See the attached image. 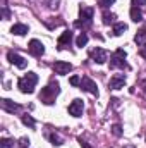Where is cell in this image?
Masks as SVG:
<instances>
[{"label":"cell","instance_id":"cell-1","mask_svg":"<svg viewBox=\"0 0 146 148\" xmlns=\"http://www.w3.org/2000/svg\"><path fill=\"white\" fill-rule=\"evenodd\" d=\"M60 93V84L57 83V81H52L48 86H45L43 90H41V93H40V100L43 102V103H46V105H52L53 102H55V97Z\"/></svg>","mask_w":146,"mask_h":148},{"label":"cell","instance_id":"cell-2","mask_svg":"<svg viewBox=\"0 0 146 148\" xmlns=\"http://www.w3.org/2000/svg\"><path fill=\"white\" fill-rule=\"evenodd\" d=\"M38 83V74L36 73H28L26 76H23L19 81H17V86L23 93H33L35 91V86Z\"/></svg>","mask_w":146,"mask_h":148},{"label":"cell","instance_id":"cell-3","mask_svg":"<svg viewBox=\"0 0 146 148\" xmlns=\"http://www.w3.org/2000/svg\"><path fill=\"white\" fill-rule=\"evenodd\" d=\"M126 57H127L126 50L117 48V50L110 55V67H112V69H127L129 66L126 64Z\"/></svg>","mask_w":146,"mask_h":148},{"label":"cell","instance_id":"cell-4","mask_svg":"<svg viewBox=\"0 0 146 148\" xmlns=\"http://www.w3.org/2000/svg\"><path fill=\"white\" fill-rule=\"evenodd\" d=\"M93 14H95L93 7H81L79 9V19L81 21H77L76 26H89L91 19H93Z\"/></svg>","mask_w":146,"mask_h":148},{"label":"cell","instance_id":"cell-5","mask_svg":"<svg viewBox=\"0 0 146 148\" xmlns=\"http://www.w3.org/2000/svg\"><path fill=\"white\" fill-rule=\"evenodd\" d=\"M81 90H84V91H88V93H91V95H95V97H98V88H96V83L91 79V77H88V76H83L81 77Z\"/></svg>","mask_w":146,"mask_h":148},{"label":"cell","instance_id":"cell-6","mask_svg":"<svg viewBox=\"0 0 146 148\" xmlns=\"http://www.w3.org/2000/svg\"><path fill=\"white\" fill-rule=\"evenodd\" d=\"M89 55H91V59H93L96 64H105V62H107V59H108V53H107V50H103V48H100V47L93 48Z\"/></svg>","mask_w":146,"mask_h":148},{"label":"cell","instance_id":"cell-7","mask_svg":"<svg viewBox=\"0 0 146 148\" xmlns=\"http://www.w3.org/2000/svg\"><path fill=\"white\" fill-rule=\"evenodd\" d=\"M28 48H29V53L35 55V57H41L45 53V47H43V43L40 40H31L29 45H28Z\"/></svg>","mask_w":146,"mask_h":148},{"label":"cell","instance_id":"cell-8","mask_svg":"<svg viewBox=\"0 0 146 148\" xmlns=\"http://www.w3.org/2000/svg\"><path fill=\"white\" fill-rule=\"evenodd\" d=\"M7 59H9V62H10V64L17 66L19 69H26V66H28V60H26L24 57H21V55L14 53V52H9V53H7Z\"/></svg>","mask_w":146,"mask_h":148},{"label":"cell","instance_id":"cell-9","mask_svg":"<svg viewBox=\"0 0 146 148\" xmlns=\"http://www.w3.org/2000/svg\"><path fill=\"white\" fill-rule=\"evenodd\" d=\"M124 84H126V76L124 74H115V76L110 77L108 88L110 90H120V88H124Z\"/></svg>","mask_w":146,"mask_h":148},{"label":"cell","instance_id":"cell-10","mask_svg":"<svg viewBox=\"0 0 146 148\" xmlns=\"http://www.w3.org/2000/svg\"><path fill=\"white\" fill-rule=\"evenodd\" d=\"M53 71L57 74H69L72 71V66L69 64V62H64V60H57V62H53Z\"/></svg>","mask_w":146,"mask_h":148},{"label":"cell","instance_id":"cell-11","mask_svg":"<svg viewBox=\"0 0 146 148\" xmlns=\"http://www.w3.org/2000/svg\"><path fill=\"white\" fill-rule=\"evenodd\" d=\"M83 109H84L83 100L76 98L72 103L69 105V114H71V115H74V117H81V115H83Z\"/></svg>","mask_w":146,"mask_h":148},{"label":"cell","instance_id":"cell-12","mask_svg":"<svg viewBox=\"0 0 146 148\" xmlns=\"http://www.w3.org/2000/svg\"><path fill=\"white\" fill-rule=\"evenodd\" d=\"M72 38H74V35H72V31H64L60 36H59V48H65V47H69L71 45V41H72Z\"/></svg>","mask_w":146,"mask_h":148},{"label":"cell","instance_id":"cell-13","mask_svg":"<svg viewBox=\"0 0 146 148\" xmlns=\"http://www.w3.org/2000/svg\"><path fill=\"white\" fill-rule=\"evenodd\" d=\"M0 107H2L3 110L10 112V114L19 112V105H17V103H14L12 100H7V98H2V100H0Z\"/></svg>","mask_w":146,"mask_h":148},{"label":"cell","instance_id":"cell-14","mask_svg":"<svg viewBox=\"0 0 146 148\" xmlns=\"http://www.w3.org/2000/svg\"><path fill=\"white\" fill-rule=\"evenodd\" d=\"M28 31H29V28H28L26 24H21V23L14 24V26L10 28V33H12V35H17V36H24Z\"/></svg>","mask_w":146,"mask_h":148},{"label":"cell","instance_id":"cell-15","mask_svg":"<svg viewBox=\"0 0 146 148\" xmlns=\"http://www.w3.org/2000/svg\"><path fill=\"white\" fill-rule=\"evenodd\" d=\"M131 19L134 23H141L143 21V12L139 10V7H131Z\"/></svg>","mask_w":146,"mask_h":148},{"label":"cell","instance_id":"cell-16","mask_svg":"<svg viewBox=\"0 0 146 148\" xmlns=\"http://www.w3.org/2000/svg\"><path fill=\"white\" fill-rule=\"evenodd\" d=\"M126 29H127V24H126V23H115V24H113V35H115V36H120Z\"/></svg>","mask_w":146,"mask_h":148},{"label":"cell","instance_id":"cell-17","mask_svg":"<svg viewBox=\"0 0 146 148\" xmlns=\"http://www.w3.org/2000/svg\"><path fill=\"white\" fill-rule=\"evenodd\" d=\"M134 41H136L139 47L146 45V31H145V29H141V31H138V33H136V36H134Z\"/></svg>","mask_w":146,"mask_h":148},{"label":"cell","instance_id":"cell-18","mask_svg":"<svg viewBox=\"0 0 146 148\" xmlns=\"http://www.w3.org/2000/svg\"><path fill=\"white\" fill-rule=\"evenodd\" d=\"M103 24H105V26L115 24V14H112V12H103Z\"/></svg>","mask_w":146,"mask_h":148},{"label":"cell","instance_id":"cell-19","mask_svg":"<svg viewBox=\"0 0 146 148\" xmlns=\"http://www.w3.org/2000/svg\"><path fill=\"white\" fill-rule=\"evenodd\" d=\"M21 119H23V124H24V126H28V127H35V126H36L35 119H33L31 115H28V114H24Z\"/></svg>","mask_w":146,"mask_h":148},{"label":"cell","instance_id":"cell-20","mask_svg":"<svg viewBox=\"0 0 146 148\" xmlns=\"http://www.w3.org/2000/svg\"><path fill=\"white\" fill-rule=\"evenodd\" d=\"M88 40H89V38H88V35H86V33H81V35L77 36V40H76V45L83 48V47H84V45L88 43Z\"/></svg>","mask_w":146,"mask_h":148},{"label":"cell","instance_id":"cell-21","mask_svg":"<svg viewBox=\"0 0 146 148\" xmlns=\"http://www.w3.org/2000/svg\"><path fill=\"white\" fill-rule=\"evenodd\" d=\"M14 147V140L10 138H2L0 140V148H12Z\"/></svg>","mask_w":146,"mask_h":148},{"label":"cell","instance_id":"cell-22","mask_svg":"<svg viewBox=\"0 0 146 148\" xmlns=\"http://www.w3.org/2000/svg\"><path fill=\"white\" fill-rule=\"evenodd\" d=\"M50 141H52L53 145H62V143H64L62 138H60L59 134H52V136H50Z\"/></svg>","mask_w":146,"mask_h":148},{"label":"cell","instance_id":"cell-23","mask_svg":"<svg viewBox=\"0 0 146 148\" xmlns=\"http://www.w3.org/2000/svg\"><path fill=\"white\" fill-rule=\"evenodd\" d=\"M113 2H115V0H100V7H102V9H107V7H110Z\"/></svg>","mask_w":146,"mask_h":148},{"label":"cell","instance_id":"cell-24","mask_svg":"<svg viewBox=\"0 0 146 148\" xmlns=\"http://www.w3.org/2000/svg\"><path fill=\"white\" fill-rule=\"evenodd\" d=\"M69 83H71L72 86H79V84H81V77H77V76H72V77L69 79Z\"/></svg>","mask_w":146,"mask_h":148},{"label":"cell","instance_id":"cell-25","mask_svg":"<svg viewBox=\"0 0 146 148\" xmlns=\"http://www.w3.org/2000/svg\"><path fill=\"white\" fill-rule=\"evenodd\" d=\"M112 133H113L115 136H120V134H122V129H120V126H119V124H115V126L112 127Z\"/></svg>","mask_w":146,"mask_h":148},{"label":"cell","instance_id":"cell-26","mask_svg":"<svg viewBox=\"0 0 146 148\" xmlns=\"http://www.w3.org/2000/svg\"><path fill=\"white\" fill-rule=\"evenodd\" d=\"M146 5V0H132V7H143Z\"/></svg>","mask_w":146,"mask_h":148},{"label":"cell","instance_id":"cell-27","mask_svg":"<svg viewBox=\"0 0 146 148\" xmlns=\"http://www.w3.org/2000/svg\"><path fill=\"white\" fill-rule=\"evenodd\" d=\"M139 53H141V57H145V59H146V45H143V47H141Z\"/></svg>","mask_w":146,"mask_h":148},{"label":"cell","instance_id":"cell-28","mask_svg":"<svg viewBox=\"0 0 146 148\" xmlns=\"http://www.w3.org/2000/svg\"><path fill=\"white\" fill-rule=\"evenodd\" d=\"M141 88H143V91H145V93H146V79H145V81H143V84H141Z\"/></svg>","mask_w":146,"mask_h":148},{"label":"cell","instance_id":"cell-29","mask_svg":"<svg viewBox=\"0 0 146 148\" xmlns=\"http://www.w3.org/2000/svg\"><path fill=\"white\" fill-rule=\"evenodd\" d=\"M81 147H83V148H89L88 145H86V143H84V141H81Z\"/></svg>","mask_w":146,"mask_h":148}]
</instances>
